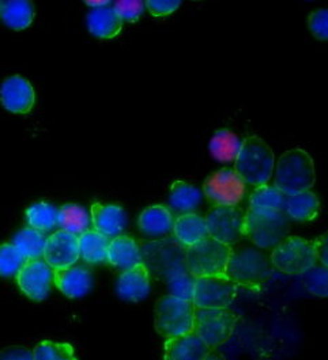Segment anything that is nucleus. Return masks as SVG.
I'll return each instance as SVG.
<instances>
[{"mask_svg": "<svg viewBox=\"0 0 328 360\" xmlns=\"http://www.w3.org/2000/svg\"><path fill=\"white\" fill-rule=\"evenodd\" d=\"M225 275L237 287L258 292L271 279L272 264L259 248L232 246Z\"/></svg>", "mask_w": 328, "mask_h": 360, "instance_id": "obj_1", "label": "nucleus"}, {"mask_svg": "<svg viewBox=\"0 0 328 360\" xmlns=\"http://www.w3.org/2000/svg\"><path fill=\"white\" fill-rule=\"evenodd\" d=\"M290 221L284 211L251 208L244 214L243 237L259 249H272L286 238Z\"/></svg>", "mask_w": 328, "mask_h": 360, "instance_id": "obj_2", "label": "nucleus"}, {"mask_svg": "<svg viewBox=\"0 0 328 360\" xmlns=\"http://www.w3.org/2000/svg\"><path fill=\"white\" fill-rule=\"evenodd\" d=\"M316 181L312 157L303 148L289 150L277 162L275 188L285 196L309 191Z\"/></svg>", "mask_w": 328, "mask_h": 360, "instance_id": "obj_3", "label": "nucleus"}, {"mask_svg": "<svg viewBox=\"0 0 328 360\" xmlns=\"http://www.w3.org/2000/svg\"><path fill=\"white\" fill-rule=\"evenodd\" d=\"M274 153L266 141L249 136L241 141L234 160V172L255 188L267 185L274 172Z\"/></svg>", "mask_w": 328, "mask_h": 360, "instance_id": "obj_4", "label": "nucleus"}, {"mask_svg": "<svg viewBox=\"0 0 328 360\" xmlns=\"http://www.w3.org/2000/svg\"><path fill=\"white\" fill-rule=\"evenodd\" d=\"M230 253L232 246L207 236L198 243L185 248L187 269L194 278L225 275Z\"/></svg>", "mask_w": 328, "mask_h": 360, "instance_id": "obj_5", "label": "nucleus"}, {"mask_svg": "<svg viewBox=\"0 0 328 360\" xmlns=\"http://www.w3.org/2000/svg\"><path fill=\"white\" fill-rule=\"evenodd\" d=\"M192 300H182L175 295H166L156 304V330L165 338H176L194 332Z\"/></svg>", "mask_w": 328, "mask_h": 360, "instance_id": "obj_6", "label": "nucleus"}, {"mask_svg": "<svg viewBox=\"0 0 328 360\" xmlns=\"http://www.w3.org/2000/svg\"><path fill=\"white\" fill-rule=\"evenodd\" d=\"M270 261L282 274L304 275L317 264L315 243L296 236L286 237L272 248Z\"/></svg>", "mask_w": 328, "mask_h": 360, "instance_id": "obj_7", "label": "nucleus"}, {"mask_svg": "<svg viewBox=\"0 0 328 360\" xmlns=\"http://www.w3.org/2000/svg\"><path fill=\"white\" fill-rule=\"evenodd\" d=\"M237 325V316L227 307L207 309L195 307L194 332L205 341L210 349H217L229 340Z\"/></svg>", "mask_w": 328, "mask_h": 360, "instance_id": "obj_8", "label": "nucleus"}, {"mask_svg": "<svg viewBox=\"0 0 328 360\" xmlns=\"http://www.w3.org/2000/svg\"><path fill=\"white\" fill-rule=\"evenodd\" d=\"M146 257L153 272L165 283L188 271L185 248L175 237L150 243L146 249Z\"/></svg>", "mask_w": 328, "mask_h": 360, "instance_id": "obj_9", "label": "nucleus"}, {"mask_svg": "<svg viewBox=\"0 0 328 360\" xmlns=\"http://www.w3.org/2000/svg\"><path fill=\"white\" fill-rule=\"evenodd\" d=\"M207 234L229 246L243 238L244 212L239 205H214L205 218Z\"/></svg>", "mask_w": 328, "mask_h": 360, "instance_id": "obj_10", "label": "nucleus"}, {"mask_svg": "<svg viewBox=\"0 0 328 360\" xmlns=\"http://www.w3.org/2000/svg\"><path fill=\"white\" fill-rule=\"evenodd\" d=\"M239 287L226 275L195 278L192 303L195 307L225 309L236 300Z\"/></svg>", "mask_w": 328, "mask_h": 360, "instance_id": "obj_11", "label": "nucleus"}, {"mask_svg": "<svg viewBox=\"0 0 328 360\" xmlns=\"http://www.w3.org/2000/svg\"><path fill=\"white\" fill-rule=\"evenodd\" d=\"M207 200L213 205H239L246 193V182L232 169H221L203 184Z\"/></svg>", "mask_w": 328, "mask_h": 360, "instance_id": "obj_12", "label": "nucleus"}, {"mask_svg": "<svg viewBox=\"0 0 328 360\" xmlns=\"http://www.w3.org/2000/svg\"><path fill=\"white\" fill-rule=\"evenodd\" d=\"M15 278L20 290L29 300L42 302L51 292L53 269L42 257L27 259Z\"/></svg>", "mask_w": 328, "mask_h": 360, "instance_id": "obj_13", "label": "nucleus"}, {"mask_svg": "<svg viewBox=\"0 0 328 360\" xmlns=\"http://www.w3.org/2000/svg\"><path fill=\"white\" fill-rule=\"evenodd\" d=\"M42 257L52 269L77 264V261L81 259L78 236L65 230L53 233L45 240Z\"/></svg>", "mask_w": 328, "mask_h": 360, "instance_id": "obj_14", "label": "nucleus"}, {"mask_svg": "<svg viewBox=\"0 0 328 360\" xmlns=\"http://www.w3.org/2000/svg\"><path fill=\"white\" fill-rule=\"evenodd\" d=\"M1 105L11 113L26 115L33 109L36 94L29 80L22 77H11L1 83L0 87Z\"/></svg>", "mask_w": 328, "mask_h": 360, "instance_id": "obj_15", "label": "nucleus"}, {"mask_svg": "<svg viewBox=\"0 0 328 360\" xmlns=\"http://www.w3.org/2000/svg\"><path fill=\"white\" fill-rule=\"evenodd\" d=\"M53 284L67 298L78 300L92 290L93 275L87 268L74 264L53 269Z\"/></svg>", "mask_w": 328, "mask_h": 360, "instance_id": "obj_16", "label": "nucleus"}, {"mask_svg": "<svg viewBox=\"0 0 328 360\" xmlns=\"http://www.w3.org/2000/svg\"><path fill=\"white\" fill-rule=\"evenodd\" d=\"M164 348L166 360H206L213 352L195 332L166 339Z\"/></svg>", "mask_w": 328, "mask_h": 360, "instance_id": "obj_17", "label": "nucleus"}, {"mask_svg": "<svg viewBox=\"0 0 328 360\" xmlns=\"http://www.w3.org/2000/svg\"><path fill=\"white\" fill-rule=\"evenodd\" d=\"M118 295L127 302H139L149 295L150 291V272L144 262H138L134 266L124 269L116 283Z\"/></svg>", "mask_w": 328, "mask_h": 360, "instance_id": "obj_18", "label": "nucleus"}, {"mask_svg": "<svg viewBox=\"0 0 328 360\" xmlns=\"http://www.w3.org/2000/svg\"><path fill=\"white\" fill-rule=\"evenodd\" d=\"M90 219L94 230L108 238L120 236L127 224L123 208L116 204L103 205L94 202L90 210Z\"/></svg>", "mask_w": 328, "mask_h": 360, "instance_id": "obj_19", "label": "nucleus"}, {"mask_svg": "<svg viewBox=\"0 0 328 360\" xmlns=\"http://www.w3.org/2000/svg\"><path fill=\"white\" fill-rule=\"evenodd\" d=\"M141 249L137 240L128 236H118L109 240L106 261L119 269H128L138 262H142Z\"/></svg>", "mask_w": 328, "mask_h": 360, "instance_id": "obj_20", "label": "nucleus"}, {"mask_svg": "<svg viewBox=\"0 0 328 360\" xmlns=\"http://www.w3.org/2000/svg\"><path fill=\"white\" fill-rule=\"evenodd\" d=\"M89 32L101 40H111L120 34L123 29V20L112 7L93 8L87 14Z\"/></svg>", "mask_w": 328, "mask_h": 360, "instance_id": "obj_21", "label": "nucleus"}, {"mask_svg": "<svg viewBox=\"0 0 328 360\" xmlns=\"http://www.w3.org/2000/svg\"><path fill=\"white\" fill-rule=\"evenodd\" d=\"M173 236L184 248H189L207 237L203 217L195 212H187L173 221Z\"/></svg>", "mask_w": 328, "mask_h": 360, "instance_id": "obj_22", "label": "nucleus"}, {"mask_svg": "<svg viewBox=\"0 0 328 360\" xmlns=\"http://www.w3.org/2000/svg\"><path fill=\"white\" fill-rule=\"evenodd\" d=\"M139 230L147 237H161L173 227V217L168 207L151 205L146 208L138 219Z\"/></svg>", "mask_w": 328, "mask_h": 360, "instance_id": "obj_23", "label": "nucleus"}, {"mask_svg": "<svg viewBox=\"0 0 328 360\" xmlns=\"http://www.w3.org/2000/svg\"><path fill=\"white\" fill-rule=\"evenodd\" d=\"M1 20L13 30L27 29L34 20V4L30 0H7L1 3Z\"/></svg>", "mask_w": 328, "mask_h": 360, "instance_id": "obj_24", "label": "nucleus"}, {"mask_svg": "<svg viewBox=\"0 0 328 360\" xmlns=\"http://www.w3.org/2000/svg\"><path fill=\"white\" fill-rule=\"evenodd\" d=\"M284 212L297 221L316 219L320 212V202L315 193L305 191L293 196H286Z\"/></svg>", "mask_w": 328, "mask_h": 360, "instance_id": "obj_25", "label": "nucleus"}, {"mask_svg": "<svg viewBox=\"0 0 328 360\" xmlns=\"http://www.w3.org/2000/svg\"><path fill=\"white\" fill-rule=\"evenodd\" d=\"M169 201L172 208L179 212H194L202 202V193L198 188L185 181H175L170 186Z\"/></svg>", "mask_w": 328, "mask_h": 360, "instance_id": "obj_26", "label": "nucleus"}, {"mask_svg": "<svg viewBox=\"0 0 328 360\" xmlns=\"http://www.w3.org/2000/svg\"><path fill=\"white\" fill-rule=\"evenodd\" d=\"M80 240V253L84 262L87 264H101L106 261V252L109 238L100 234L96 230H86L81 236Z\"/></svg>", "mask_w": 328, "mask_h": 360, "instance_id": "obj_27", "label": "nucleus"}, {"mask_svg": "<svg viewBox=\"0 0 328 360\" xmlns=\"http://www.w3.org/2000/svg\"><path fill=\"white\" fill-rule=\"evenodd\" d=\"M90 223L92 219L87 211L78 204H65L61 210H58V226L68 233L81 236L86 230H89Z\"/></svg>", "mask_w": 328, "mask_h": 360, "instance_id": "obj_28", "label": "nucleus"}, {"mask_svg": "<svg viewBox=\"0 0 328 360\" xmlns=\"http://www.w3.org/2000/svg\"><path fill=\"white\" fill-rule=\"evenodd\" d=\"M240 139L236 134L227 131V129H221L215 132V135L211 138L208 150L211 155L220 162H232L236 160L239 148H240Z\"/></svg>", "mask_w": 328, "mask_h": 360, "instance_id": "obj_29", "label": "nucleus"}, {"mask_svg": "<svg viewBox=\"0 0 328 360\" xmlns=\"http://www.w3.org/2000/svg\"><path fill=\"white\" fill-rule=\"evenodd\" d=\"M25 217L29 227L42 233L51 231L58 224V210L52 204L45 201L30 205L26 210Z\"/></svg>", "mask_w": 328, "mask_h": 360, "instance_id": "obj_30", "label": "nucleus"}, {"mask_svg": "<svg viewBox=\"0 0 328 360\" xmlns=\"http://www.w3.org/2000/svg\"><path fill=\"white\" fill-rule=\"evenodd\" d=\"M45 240L42 231L26 227L14 237L13 243L26 259H40L44 253Z\"/></svg>", "mask_w": 328, "mask_h": 360, "instance_id": "obj_31", "label": "nucleus"}, {"mask_svg": "<svg viewBox=\"0 0 328 360\" xmlns=\"http://www.w3.org/2000/svg\"><path fill=\"white\" fill-rule=\"evenodd\" d=\"M286 196L279 192L275 186L262 185L256 186L249 198L251 208H267V210H278L284 211Z\"/></svg>", "mask_w": 328, "mask_h": 360, "instance_id": "obj_32", "label": "nucleus"}, {"mask_svg": "<svg viewBox=\"0 0 328 360\" xmlns=\"http://www.w3.org/2000/svg\"><path fill=\"white\" fill-rule=\"evenodd\" d=\"M27 260L14 243L0 245V276L14 278Z\"/></svg>", "mask_w": 328, "mask_h": 360, "instance_id": "obj_33", "label": "nucleus"}, {"mask_svg": "<svg viewBox=\"0 0 328 360\" xmlns=\"http://www.w3.org/2000/svg\"><path fill=\"white\" fill-rule=\"evenodd\" d=\"M33 359L36 360H75L74 348L68 342L42 341L34 351Z\"/></svg>", "mask_w": 328, "mask_h": 360, "instance_id": "obj_34", "label": "nucleus"}, {"mask_svg": "<svg viewBox=\"0 0 328 360\" xmlns=\"http://www.w3.org/2000/svg\"><path fill=\"white\" fill-rule=\"evenodd\" d=\"M304 283L307 285L308 291L316 297L326 298L328 294V271L327 266H312L305 274Z\"/></svg>", "mask_w": 328, "mask_h": 360, "instance_id": "obj_35", "label": "nucleus"}, {"mask_svg": "<svg viewBox=\"0 0 328 360\" xmlns=\"http://www.w3.org/2000/svg\"><path fill=\"white\" fill-rule=\"evenodd\" d=\"M166 284L169 285V290H170L172 295H175L177 298H182V300H192L195 278L189 274V271L175 276L172 281H168Z\"/></svg>", "mask_w": 328, "mask_h": 360, "instance_id": "obj_36", "label": "nucleus"}, {"mask_svg": "<svg viewBox=\"0 0 328 360\" xmlns=\"http://www.w3.org/2000/svg\"><path fill=\"white\" fill-rule=\"evenodd\" d=\"M308 26L310 33L320 41L328 39V11L327 8H319L310 13L308 18Z\"/></svg>", "mask_w": 328, "mask_h": 360, "instance_id": "obj_37", "label": "nucleus"}, {"mask_svg": "<svg viewBox=\"0 0 328 360\" xmlns=\"http://www.w3.org/2000/svg\"><path fill=\"white\" fill-rule=\"evenodd\" d=\"M113 10L116 14L120 17V20H127V22H137L139 17L142 15L144 10V1L139 0H132V1H125L120 0L115 3Z\"/></svg>", "mask_w": 328, "mask_h": 360, "instance_id": "obj_38", "label": "nucleus"}, {"mask_svg": "<svg viewBox=\"0 0 328 360\" xmlns=\"http://www.w3.org/2000/svg\"><path fill=\"white\" fill-rule=\"evenodd\" d=\"M180 0H147L144 6L154 17H165L175 13L180 7Z\"/></svg>", "mask_w": 328, "mask_h": 360, "instance_id": "obj_39", "label": "nucleus"}, {"mask_svg": "<svg viewBox=\"0 0 328 360\" xmlns=\"http://www.w3.org/2000/svg\"><path fill=\"white\" fill-rule=\"evenodd\" d=\"M0 359H33V352L21 347H13L1 351Z\"/></svg>", "mask_w": 328, "mask_h": 360, "instance_id": "obj_40", "label": "nucleus"}, {"mask_svg": "<svg viewBox=\"0 0 328 360\" xmlns=\"http://www.w3.org/2000/svg\"><path fill=\"white\" fill-rule=\"evenodd\" d=\"M315 249H316V256L317 261L322 262L323 266H328L327 261V236L323 234L317 240H313Z\"/></svg>", "mask_w": 328, "mask_h": 360, "instance_id": "obj_41", "label": "nucleus"}, {"mask_svg": "<svg viewBox=\"0 0 328 360\" xmlns=\"http://www.w3.org/2000/svg\"><path fill=\"white\" fill-rule=\"evenodd\" d=\"M84 4L93 8H103V7H108L111 1H84Z\"/></svg>", "mask_w": 328, "mask_h": 360, "instance_id": "obj_42", "label": "nucleus"}, {"mask_svg": "<svg viewBox=\"0 0 328 360\" xmlns=\"http://www.w3.org/2000/svg\"><path fill=\"white\" fill-rule=\"evenodd\" d=\"M0 8H1V3H0Z\"/></svg>", "mask_w": 328, "mask_h": 360, "instance_id": "obj_43", "label": "nucleus"}]
</instances>
